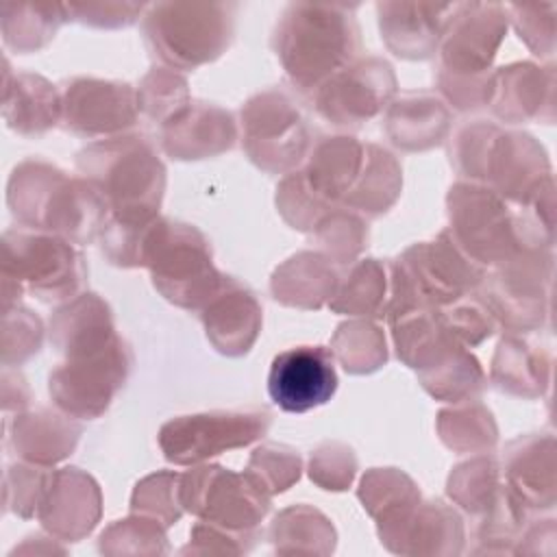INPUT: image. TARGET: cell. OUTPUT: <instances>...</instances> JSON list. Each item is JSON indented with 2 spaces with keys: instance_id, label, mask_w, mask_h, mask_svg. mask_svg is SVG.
I'll return each mask as SVG.
<instances>
[{
  "instance_id": "cell-43",
  "label": "cell",
  "mask_w": 557,
  "mask_h": 557,
  "mask_svg": "<svg viewBox=\"0 0 557 557\" xmlns=\"http://www.w3.org/2000/svg\"><path fill=\"white\" fill-rule=\"evenodd\" d=\"M302 461L298 450L285 444L265 442L257 446L248 459L246 472L270 494L287 492L300 479Z\"/></svg>"
},
{
  "instance_id": "cell-4",
  "label": "cell",
  "mask_w": 557,
  "mask_h": 557,
  "mask_svg": "<svg viewBox=\"0 0 557 557\" xmlns=\"http://www.w3.org/2000/svg\"><path fill=\"white\" fill-rule=\"evenodd\" d=\"M509 26L507 9L498 2H455L437 48L435 83L440 94L459 111L487 107L492 61Z\"/></svg>"
},
{
  "instance_id": "cell-26",
  "label": "cell",
  "mask_w": 557,
  "mask_h": 557,
  "mask_svg": "<svg viewBox=\"0 0 557 557\" xmlns=\"http://www.w3.org/2000/svg\"><path fill=\"white\" fill-rule=\"evenodd\" d=\"M2 120L22 137H39L61 120L59 87L35 72H11L4 59Z\"/></svg>"
},
{
  "instance_id": "cell-7",
  "label": "cell",
  "mask_w": 557,
  "mask_h": 557,
  "mask_svg": "<svg viewBox=\"0 0 557 557\" xmlns=\"http://www.w3.org/2000/svg\"><path fill=\"white\" fill-rule=\"evenodd\" d=\"M2 309L20 302L24 294L46 302L65 305L83 294L87 265L83 252L67 239L33 231L2 233Z\"/></svg>"
},
{
  "instance_id": "cell-22",
  "label": "cell",
  "mask_w": 557,
  "mask_h": 557,
  "mask_svg": "<svg viewBox=\"0 0 557 557\" xmlns=\"http://www.w3.org/2000/svg\"><path fill=\"white\" fill-rule=\"evenodd\" d=\"M198 313L211 346L226 357L246 355L263 324V309L255 294L228 274L215 296Z\"/></svg>"
},
{
  "instance_id": "cell-52",
  "label": "cell",
  "mask_w": 557,
  "mask_h": 557,
  "mask_svg": "<svg viewBox=\"0 0 557 557\" xmlns=\"http://www.w3.org/2000/svg\"><path fill=\"white\" fill-rule=\"evenodd\" d=\"M72 22L94 28H126L141 20L148 4L144 2H70L63 4Z\"/></svg>"
},
{
  "instance_id": "cell-51",
  "label": "cell",
  "mask_w": 557,
  "mask_h": 557,
  "mask_svg": "<svg viewBox=\"0 0 557 557\" xmlns=\"http://www.w3.org/2000/svg\"><path fill=\"white\" fill-rule=\"evenodd\" d=\"M357 472V457L342 442H322L309 457V479L329 492H344Z\"/></svg>"
},
{
  "instance_id": "cell-38",
  "label": "cell",
  "mask_w": 557,
  "mask_h": 557,
  "mask_svg": "<svg viewBox=\"0 0 557 557\" xmlns=\"http://www.w3.org/2000/svg\"><path fill=\"white\" fill-rule=\"evenodd\" d=\"M420 385L437 400L444 403H463L474 400L487 383V376L474 355L468 352V348L455 350L444 361L418 370Z\"/></svg>"
},
{
  "instance_id": "cell-25",
  "label": "cell",
  "mask_w": 557,
  "mask_h": 557,
  "mask_svg": "<svg viewBox=\"0 0 557 557\" xmlns=\"http://www.w3.org/2000/svg\"><path fill=\"white\" fill-rule=\"evenodd\" d=\"M366 157V144L350 135L322 137L300 165L307 189L329 207H342L355 187Z\"/></svg>"
},
{
  "instance_id": "cell-14",
  "label": "cell",
  "mask_w": 557,
  "mask_h": 557,
  "mask_svg": "<svg viewBox=\"0 0 557 557\" xmlns=\"http://www.w3.org/2000/svg\"><path fill=\"white\" fill-rule=\"evenodd\" d=\"M398 91L392 65L379 57L355 59L324 81L311 96L315 113L339 131H359L385 113Z\"/></svg>"
},
{
  "instance_id": "cell-37",
  "label": "cell",
  "mask_w": 557,
  "mask_h": 557,
  "mask_svg": "<svg viewBox=\"0 0 557 557\" xmlns=\"http://www.w3.org/2000/svg\"><path fill=\"white\" fill-rule=\"evenodd\" d=\"M270 540L276 553H333L335 529L322 511L294 505L274 518Z\"/></svg>"
},
{
  "instance_id": "cell-19",
  "label": "cell",
  "mask_w": 557,
  "mask_h": 557,
  "mask_svg": "<svg viewBox=\"0 0 557 557\" xmlns=\"http://www.w3.org/2000/svg\"><path fill=\"white\" fill-rule=\"evenodd\" d=\"M100 511L102 496L98 483L81 468H61L52 470L37 518L50 535L65 542H78L94 531Z\"/></svg>"
},
{
  "instance_id": "cell-9",
  "label": "cell",
  "mask_w": 557,
  "mask_h": 557,
  "mask_svg": "<svg viewBox=\"0 0 557 557\" xmlns=\"http://www.w3.org/2000/svg\"><path fill=\"white\" fill-rule=\"evenodd\" d=\"M239 135L259 170L283 176L300 170L315 144L300 94L285 87H268L242 104Z\"/></svg>"
},
{
  "instance_id": "cell-34",
  "label": "cell",
  "mask_w": 557,
  "mask_h": 557,
  "mask_svg": "<svg viewBox=\"0 0 557 557\" xmlns=\"http://www.w3.org/2000/svg\"><path fill=\"white\" fill-rule=\"evenodd\" d=\"M389 302V265L379 259L352 261L339 278L329 309L355 318H385Z\"/></svg>"
},
{
  "instance_id": "cell-23",
  "label": "cell",
  "mask_w": 557,
  "mask_h": 557,
  "mask_svg": "<svg viewBox=\"0 0 557 557\" xmlns=\"http://www.w3.org/2000/svg\"><path fill=\"white\" fill-rule=\"evenodd\" d=\"M81 433L83 426L76 418L61 409L39 407L4 420V446L22 461L48 468L74 453Z\"/></svg>"
},
{
  "instance_id": "cell-35",
  "label": "cell",
  "mask_w": 557,
  "mask_h": 557,
  "mask_svg": "<svg viewBox=\"0 0 557 557\" xmlns=\"http://www.w3.org/2000/svg\"><path fill=\"white\" fill-rule=\"evenodd\" d=\"M0 17L4 44L20 54L46 48L67 22L65 7L57 2H2Z\"/></svg>"
},
{
  "instance_id": "cell-40",
  "label": "cell",
  "mask_w": 557,
  "mask_h": 557,
  "mask_svg": "<svg viewBox=\"0 0 557 557\" xmlns=\"http://www.w3.org/2000/svg\"><path fill=\"white\" fill-rule=\"evenodd\" d=\"M331 352L350 374H368L385 366L387 346L381 326L368 318L348 320L337 326L331 339Z\"/></svg>"
},
{
  "instance_id": "cell-2",
  "label": "cell",
  "mask_w": 557,
  "mask_h": 557,
  "mask_svg": "<svg viewBox=\"0 0 557 557\" xmlns=\"http://www.w3.org/2000/svg\"><path fill=\"white\" fill-rule=\"evenodd\" d=\"M7 205L20 226L78 246L100 237L111 215L104 196L89 181L41 159H26L13 168Z\"/></svg>"
},
{
  "instance_id": "cell-24",
  "label": "cell",
  "mask_w": 557,
  "mask_h": 557,
  "mask_svg": "<svg viewBox=\"0 0 557 557\" xmlns=\"http://www.w3.org/2000/svg\"><path fill=\"white\" fill-rule=\"evenodd\" d=\"M383 131L398 150H431L448 137L450 111L435 91H403L387 104Z\"/></svg>"
},
{
  "instance_id": "cell-8",
  "label": "cell",
  "mask_w": 557,
  "mask_h": 557,
  "mask_svg": "<svg viewBox=\"0 0 557 557\" xmlns=\"http://www.w3.org/2000/svg\"><path fill=\"white\" fill-rule=\"evenodd\" d=\"M235 13V2H154L141 15V37L163 67L196 70L228 50Z\"/></svg>"
},
{
  "instance_id": "cell-13",
  "label": "cell",
  "mask_w": 557,
  "mask_h": 557,
  "mask_svg": "<svg viewBox=\"0 0 557 557\" xmlns=\"http://www.w3.org/2000/svg\"><path fill=\"white\" fill-rule=\"evenodd\" d=\"M550 283L553 252L529 250L485 272L476 296L509 333H524L542 329L550 315Z\"/></svg>"
},
{
  "instance_id": "cell-12",
  "label": "cell",
  "mask_w": 557,
  "mask_h": 557,
  "mask_svg": "<svg viewBox=\"0 0 557 557\" xmlns=\"http://www.w3.org/2000/svg\"><path fill=\"white\" fill-rule=\"evenodd\" d=\"M272 424L263 407L211 409L176 416L159 429V448L174 466H196L233 448L261 440Z\"/></svg>"
},
{
  "instance_id": "cell-6",
  "label": "cell",
  "mask_w": 557,
  "mask_h": 557,
  "mask_svg": "<svg viewBox=\"0 0 557 557\" xmlns=\"http://www.w3.org/2000/svg\"><path fill=\"white\" fill-rule=\"evenodd\" d=\"M135 268L150 272L154 289L172 305L200 311L222 287L226 274L213 265L211 244L200 228L165 215L144 224Z\"/></svg>"
},
{
  "instance_id": "cell-41",
  "label": "cell",
  "mask_w": 557,
  "mask_h": 557,
  "mask_svg": "<svg viewBox=\"0 0 557 557\" xmlns=\"http://www.w3.org/2000/svg\"><path fill=\"white\" fill-rule=\"evenodd\" d=\"M313 242L320 252L331 257L337 265L352 263L361 250L368 246V222L363 215L346 209L333 207L311 231Z\"/></svg>"
},
{
  "instance_id": "cell-33",
  "label": "cell",
  "mask_w": 557,
  "mask_h": 557,
  "mask_svg": "<svg viewBox=\"0 0 557 557\" xmlns=\"http://www.w3.org/2000/svg\"><path fill=\"white\" fill-rule=\"evenodd\" d=\"M359 498L379 524V535L400 527L422 500L418 485L396 468H372L359 483Z\"/></svg>"
},
{
  "instance_id": "cell-47",
  "label": "cell",
  "mask_w": 557,
  "mask_h": 557,
  "mask_svg": "<svg viewBox=\"0 0 557 557\" xmlns=\"http://www.w3.org/2000/svg\"><path fill=\"white\" fill-rule=\"evenodd\" d=\"M498 131L500 126L492 122L474 120L455 133L450 144V161L461 176L470 178L472 183H483L485 163Z\"/></svg>"
},
{
  "instance_id": "cell-10",
  "label": "cell",
  "mask_w": 557,
  "mask_h": 557,
  "mask_svg": "<svg viewBox=\"0 0 557 557\" xmlns=\"http://www.w3.org/2000/svg\"><path fill=\"white\" fill-rule=\"evenodd\" d=\"M133 350L117 333L111 342L63 357L48 374V394L72 418H100L133 370Z\"/></svg>"
},
{
  "instance_id": "cell-53",
  "label": "cell",
  "mask_w": 557,
  "mask_h": 557,
  "mask_svg": "<svg viewBox=\"0 0 557 557\" xmlns=\"http://www.w3.org/2000/svg\"><path fill=\"white\" fill-rule=\"evenodd\" d=\"M259 533H235L198 520L189 531V544L181 553H248Z\"/></svg>"
},
{
  "instance_id": "cell-44",
  "label": "cell",
  "mask_w": 557,
  "mask_h": 557,
  "mask_svg": "<svg viewBox=\"0 0 557 557\" xmlns=\"http://www.w3.org/2000/svg\"><path fill=\"white\" fill-rule=\"evenodd\" d=\"M178 472H154L141 479L131 496V513L148 516L161 522L165 529L176 524L183 507L178 500Z\"/></svg>"
},
{
  "instance_id": "cell-21",
  "label": "cell",
  "mask_w": 557,
  "mask_h": 557,
  "mask_svg": "<svg viewBox=\"0 0 557 557\" xmlns=\"http://www.w3.org/2000/svg\"><path fill=\"white\" fill-rule=\"evenodd\" d=\"M553 91V67H537L529 61L509 63L492 72L487 107L507 124L531 120L550 124L555 117Z\"/></svg>"
},
{
  "instance_id": "cell-1",
  "label": "cell",
  "mask_w": 557,
  "mask_h": 557,
  "mask_svg": "<svg viewBox=\"0 0 557 557\" xmlns=\"http://www.w3.org/2000/svg\"><path fill=\"white\" fill-rule=\"evenodd\" d=\"M352 4H287L272 30V50L296 94L309 98L361 50Z\"/></svg>"
},
{
  "instance_id": "cell-3",
  "label": "cell",
  "mask_w": 557,
  "mask_h": 557,
  "mask_svg": "<svg viewBox=\"0 0 557 557\" xmlns=\"http://www.w3.org/2000/svg\"><path fill=\"white\" fill-rule=\"evenodd\" d=\"M448 231L481 268H496L529 250H553V224L529 207L507 202L483 183L459 181L448 189Z\"/></svg>"
},
{
  "instance_id": "cell-42",
  "label": "cell",
  "mask_w": 557,
  "mask_h": 557,
  "mask_svg": "<svg viewBox=\"0 0 557 557\" xmlns=\"http://www.w3.org/2000/svg\"><path fill=\"white\" fill-rule=\"evenodd\" d=\"M189 102L187 81L170 67H152L137 87L139 113L154 124H163L170 115Z\"/></svg>"
},
{
  "instance_id": "cell-50",
  "label": "cell",
  "mask_w": 557,
  "mask_h": 557,
  "mask_svg": "<svg viewBox=\"0 0 557 557\" xmlns=\"http://www.w3.org/2000/svg\"><path fill=\"white\" fill-rule=\"evenodd\" d=\"M507 17L518 37L537 57H553L555 52V4H505Z\"/></svg>"
},
{
  "instance_id": "cell-36",
  "label": "cell",
  "mask_w": 557,
  "mask_h": 557,
  "mask_svg": "<svg viewBox=\"0 0 557 557\" xmlns=\"http://www.w3.org/2000/svg\"><path fill=\"white\" fill-rule=\"evenodd\" d=\"M446 492L474 520L483 518L507 492L500 466L492 455H476L453 468Z\"/></svg>"
},
{
  "instance_id": "cell-45",
  "label": "cell",
  "mask_w": 557,
  "mask_h": 557,
  "mask_svg": "<svg viewBox=\"0 0 557 557\" xmlns=\"http://www.w3.org/2000/svg\"><path fill=\"white\" fill-rule=\"evenodd\" d=\"M165 527L148 516L133 513L115 520L100 535V553H165Z\"/></svg>"
},
{
  "instance_id": "cell-32",
  "label": "cell",
  "mask_w": 557,
  "mask_h": 557,
  "mask_svg": "<svg viewBox=\"0 0 557 557\" xmlns=\"http://www.w3.org/2000/svg\"><path fill=\"white\" fill-rule=\"evenodd\" d=\"M403 189V168L398 159L379 144H366L361 174L342 202V207L363 215L379 218L394 207Z\"/></svg>"
},
{
  "instance_id": "cell-17",
  "label": "cell",
  "mask_w": 557,
  "mask_h": 557,
  "mask_svg": "<svg viewBox=\"0 0 557 557\" xmlns=\"http://www.w3.org/2000/svg\"><path fill=\"white\" fill-rule=\"evenodd\" d=\"M483 185L507 202L527 207L540 191L553 185L546 150L527 133L500 128L485 163Z\"/></svg>"
},
{
  "instance_id": "cell-49",
  "label": "cell",
  "mask_w": 557,
  "mask_h": 557,
  "mask_svg": "<svg viewBox=\"0 0 557 557\" xmlns=\"http://www.w3.org/2000/svg\"><path fill=\"white\" fill-rule=\"evenodd\" d=\"M276 209L283 215V220L302 233H309L315 228V224L322 220L324 213H329L333 207L318 200L305 185L300 172L285 174L283 181L276 187Z\"/></svg>"
},
{
  "instance_id": "cell-30",
  "label": "cell",
  "mask_w": 557,
  "mask_h": 557,
  "mask_svg": "<svg viewBox=\"0 0 557 557\" xmlns=\"http://www.w3.org/2000/svg\"><path fill=\"white\" fill-rule=\"evenodd\" d=\"M50 344L67 357L78 350H87L107 344L117 335L113 311L104 298L94 292H83L65 305H59L50 315Z\"/></svg>"
},
{
  "instance_id": "cell-18",
  "label": "cell",
  "mask_w": 557,
  "mask_h": 557,
  "mask_svg": "<svg viewBox=\"0 0 557 557\" xmlns=\"http://www.w3.org/2000/svg\"><path fill=\"white\" fill-rule=\"evenodd\" d=\"M237 122L211 102L189 100L159 126V141L168 157L176 161H198L218 157L235 146Z\"/></svg>"
},
{
  "instance_id": "cell-11",
  "label": "cell",
  "mask_w": 557,
  "mask_h": 557,
  "mask_svg": "<svg viewBox=\"0 0 557 557\" xmlns=\"http://www.w3.org/2000/svg\"><path fill=\"white\" fill-rule=\"evenodd\" d=\"M270 498L246 470L233 472L218 463H196L178 479L183 511L235 533H259Z\"/></svg>"
},
{
  "instance_id": "cell-15",
  "label": "cell",
  "mask_w": 557,
  "mask_h": 557,
  "mask_svg": "<svg viewBox=\"0 0 557 557\" xmlns=\"http://www.w3.org/2000/svg\"><path fill=\"white\" fill-rule=\"evenodd\" d=\"M59 126L85 139H107L133 128L139 120L137 89L122 81L74 76L59 85Z\"/></svg>"
},
{
  "instance_id": "cell-28",
  "label": "cell",
  "mask_w": 557,
  "mask_h": 557,
  "mask_svg": "<svg viewBox=\"0 0 557 557\" xmlns=\"http://www.w3.org/2000/svg\"><path fill=\"white\" fill-rule=\"evenodd\" d=\"M381 542L392 553L403 555H457L463 546V524L453 507L442 500H420L409 518L383 535Z\"/></svg>"
},
{
  "instance_id": "cell-20",
  "label": "cell",
  "mask_w": 557,
  "mask_h": 557,
  "mask_svg": "<svg viewBox=\"0 0 557 557\" xmlns=\"http://www.w3.org/2000/svg\"><path fill=\"white\" fill-rule=\"evenodd\" d=\"M455 2H379L381 39L400 59H431L444 37Z\"/></svg>"
},
{
  "instance_id": "cell-16",
  "label": "cell",
  "mask_w": 557,
  "mask_h": 557,
  "mask_svg": "<svg viewBox=\"0 0 557 557\" xmlns=\"http://www.w3.org/2000/svg\"><path fill=\"white\" fill-rule=\"evenodd\" d=\"M337 392L335 357L326 346H294L272 359L268 394L287 413H305L326 405Z\"/></svg>"
},
{
  "instance_id": "cell-27",
  "label": "cell",
  "mask_w": 557,
  "mask_h": 557,
  "mask_svg": "<svg viewBox=\"0 0 557 557\" xmlns=\"http://www.w3.org/2000/svg\"><path fill=\"white\" fill-rule=\"evenodd\" d=\"M505 481L529 511L555 507V440L553 435H524L507 444Z\"/></svg>"
},
{
  "instance_id": "cell-29",
  "label": "cell",
  "mask_w": 557,
  "mask_h": 557,
  "mask_svg": "<svg viewBox=\"0 0 557 557\" xmlns=\"http://www.w3.org/2000/svg\"><path fill=\"white\" fill-rule=\"evenodd\" d=\"M337 263L320 250H300L281 263L272 278L274 300L298 309H320L329 305L339 285Z\"/></svg>"
},
{
  "instance_id": "cell-31",
  "label": "cell",
  "mask_w": 557,
  "mask_h": 557,
  "mask_svg": "<svg viewBox=\"0 0 557 557\" xmlns=\"http://www.w3.org/2000/svg\"><path fill=\"white\" fill-rule=\"evenodd\" d=\"M550 363L548 350L529 344L518 333H507L492 359V383L505 394L537 398L548 389Z\"/></svg>"
},
{
  "instance_id": "cell-39",
  "label": "cell",
  "mask_w": 557,
  "mask_h": 557,
  "mask_svg": "<svg viewBox=\"0 0 557 557\" xmlns=\"http://www.w3.org/2000/svg\"><path fill=\"white\" fill-rule=\"evenodd\" d=\"M437 433L442 442L457 453H485L498 440L496 422L481 403L463 400L440 411Z\"/></svg>"
},
{
  "instance_id": "cell-48",
  "label": "cell",
  "mask_w": 557,
  "mask_h": 557,
  "mask_svg": "<svg viewBox=\"0 0 557 557\" xmlns=\"http://www.w3.org/2000/svg\"><path fill=\"white\" fill-rule=\"evenodd\" d=\"M44 342V322L26 307L13 305L2 318V366H20L39 352Z\"/></svg>"
},
{
  "instance_id": "cell-46",
  "label": "cell",
  "mask_w": 557,
  "mask_h": 557,
  "mask_svg": "<svg viewBox=\"0 0 557 557\" xmlns=\"http://www.w3.org/2000/svg\"><path fill=\"white\" fill-rule=\"evenodd\" d=\"M54 470V468H52ZM52 470L28 461H17L4 472V509L20 518H33L48 492Z\"/></svg>"
},
{
  "instance_id": "cell-5",
  "label": "cell",
  "mask_w": 557,
  "mask_h": 557,
  "mask_svg": "<svg viewBox=\"0 0 557 557\" xmlns=\"http://www.w3.org/2000/svg\"><path fill=\"white\" fill-rule=\"evenodd\" d=\"M78 176L89 181L120 220L159 215L165 194V165L146 135L122 133L98 139L76 152Z\"/></svg>"
}]
</instances>
